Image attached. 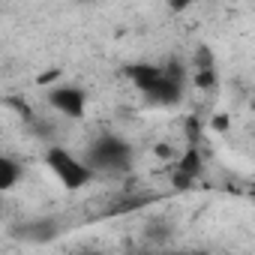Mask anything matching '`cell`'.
<instances>
[{"instance_id": "obj_2", "label": "cell", "mask_w": 255, "mask_h": 255, "mask_svg": "<svg viewBox=\"0 0 255 255\" xmlns=\"http://www.w3.org/2000/svg\"><path fill=\"white\" fill-rule=\"evenodd\" d=\"M45 168L51 171V177L69 189V192H78V189H87L93 180H96V168L87 162V156H75L72 150L60 147V144H51L45 150Z\"/></svg>"}, {"instance_id": "obj_1", "label": "cell", "mask_w": 255, "mask_h": 255, "mask_svg": "<svg viewBox=\"0 0 255 255\" xmlns=\"http://www.w3.org/2000/svg\"><path fill=\"white\" fill-rule=\"evenodd\" d=\"M126 75L153 105H177L183 99V72L177 66L132 63L126 66Z\"/></svg>"}, {"instance_id": "obj_3", "label": "cell", "mask_w": 255, "mask_h": 255, "mask_svg": "<svg viewBox=\"0 0 255 255\" xmlns=\"http://www.w3.org/2000/svg\"><path fill=\"white\" fill-rule=\"evenodd\" d=\"M87 162L99 174H120L132 165V147L120 135H99L87 147Z\"/></svg>"}, {"instance_id": "obj_4", "label": "cell", "mask_w": 255, "mask_h": 255, "mask_svg": "<svg viewBox=\"0 0 255 255\" xmlns=\"http://www.w3.org/2000/svg\"><path fill=\"white\" fill-rule=\"evenodd\" d=\"M48 105L63 114V117H72V120H81L87 114V90L78 87V84H54L48 93H45Z\"/></svg>"}, {"instance_id": "obj_5", "label": "cell", "mask_w": 255, "mask_h": 255, "mask_svg": "<svg viewBox=\"0 0 255 255\" xmlns=\"http://www.w3.org/2000/svg\"><path fill=\"white\" fill-rule=\"evenodd\" d=\"M21 165L12 159V156H0V189L3 192H9L18 180H21Z\"/></svg>"}, {"instance_id": "obj_6", "label": "cell", "mask_w": 255, "mask_h": 255, "mask_svg": "<svg viewBox=\"0 0 255 255\" xmlns=\"http://www.w3.org/2000/svg\"><path fill=\"white\" fill-rule=\"evenodd\" d=\"M189 3H192V0H168V6H171V9H177V12H180V9H186Z\"/></svg>"}]
</instances>
